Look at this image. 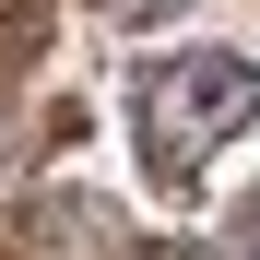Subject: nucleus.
Listing matches in <instances>:
<instances>
[{
	"label": "nucleus",
	"mask_w": 260,
	"mask_h": 260,
	"mask_svg": "<svg viewBox=\"0 0 260 260\" xmlns=\"http://www.w3.org/2000/svg\"><path fill=\"white\" fill-rule=\"evenodd\" d=\"M248 118H260V59L166 48V59L142 71V166H154V189H189Z\"/></svg>",
	"instance_id": "obj_1"
},
{
	"label": "nucleus",
	"mask_w": 260,
	"mask_h": 260,
	"mask_svg": "<svg viewBox=\"0 0 260 260\" xmlns=\"http://www.w3.org/2000/svg\"><path fill=\"white\" fill-rule=\"evenodd\" d=\"M107 12H130V24H142V12H154V0H107Z\"/></svg>",
	"instance_id": "obj_2"
},
{
	"label": "nucleus",
	"mask_w": 260,
	"mask_h": 260,
	"mask_svg": "<svg viewBox=\"0 0 260 260\" xmlns=\"http://www.w3.org/2000/svg\"><path fill=\"white\" fill-rule=\"evenodd\" d=\"M237 260H260V237H248V248H237Z\"/></svg>",
	"instance_id": "obj_3"
}]
</instances>
